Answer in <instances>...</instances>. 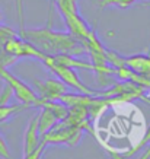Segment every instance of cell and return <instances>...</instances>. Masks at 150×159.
<instances>
[{
  "label": "cell",
  "mask_w": 150,
  "mask_h": 159,
  "mask_svg": "<svg viewBox=\"0 0 150 159\" xmlns=\"http://www.w3.org/2000/svg\"><path fill=\"white\" fill-rule=\"evenodd\" d=\"M19 37L48 56L67 54L73 57H79L86 54V50L80 44V41H77L68 31L67 32L54 31L50 28V25L42 28L24 29L19 32Z\"/></svg>",
  "instance_id": "1"
},
{
  "label": "cell",
  "mask_w": 150,
  "mask_h": 159,
  "mask_svg": "<svg viewBox=\"0 0 150 159\" xmlns=\"http://www.w3.org/2000/svg\"><path fill=\"white\" fill-rule=\"evenodd\" d=\"M41 63H42L44 66H47V67L50 69V72H53L54 76L57 77L58 80H61L66 86L73 88L76 92H80V93L98 97V91H93L90 88H87L86 85L80 80V77H79L77 72H76L74 69L63 66V64H60V63H55L53 60V57L48 56V54H47V57L44 58Z\"/></svg>",
  "instance_id": "2"
},
{
  "label": "cell",
  "mask_w": 150,
  "mask_h": 159,
  "mask_svg": "<svg viewBox=\"0 0 150 159\" xmlns=\"http://www.w3.org/2000/svg\"><path fill=\"white\" fill-rule=\"evenodd\" d=\"M0 77L5 80L6 85H9V88L12 89L13 97L24 105L37 107L39 108V105L42 104V101L39 99V97L37 95V92L29 86L26 82H24L22 79H19L18 76H15L13 73H10L6 67H0Z\"/></svg>",
  "instance_id": "3"
},
{
  "label": "cell",
  "mask_w": 150,
  "mask_h": 159,
  "mask_svg": "<svg viewBox=\"0 0 150 159\" xmlns=\"http://www.w3.org/2000/svg\"><path fill=\"white\" fill-rule=\"evenodd\" d=\"M82 127L76 125H63L57 123L41 137V142L45 145H64V146H76L83 137Z\"/></svg>",
  "instance_id": "4"
},
{
  "label": "cell",
  "mask_w": 150,
  "mask_h": 159,
  "mask_svg": "<svg viewBox=\"0 0 150 159\" xmlns=\"http://www.w3.org/2000/svg\"><path fill=\"white\" fill-rule=\"evenodd\" d=\"M67 105H64L60 101H42L38 111V129L39 136L42 137L47 131L57 124L60 120H63L67 116Z\"/></svg>",
  "instance_id": "5"
},
{
  "label": "cell",
  "mask_w": 150,
  "mask_h": 159,
  "mask_svg": "<svg viewBox=\"0 0 150 159\" xmlns=\"http://www.w3.org/2000/svg\"><path fill=\"white\" fill-rule=\"evenodd\" d=\"M2 50L7 53L9 56H13L15 58H35V60H39V61H42L44 58L47 57V54H44L42 51H39L37 47H34L31 43L28 41H25L24 38H20L19 35L18 37H15V38H10L7 39L5 44H3V47Z\"/></svg>",
  "instance_id": "6"
},
{
  "label": "cell",
  "mask_w": 150,
  "mask_h": 159,
  "mask_svg": "<svg viewBox=\"0 0 150 159\" xmlns=\"http://www.w3.org/2000/svg\"><path fill=\"white\" fill-rule=\"evenodd\" d=\"M35 92L41 101H60L61 97L67 92V86L57 77L45 79V80H34Z\"/></svg>",
  "instance_id": "7"
},
{
  "label": "cell",
  "mask_w": 150,
  "mask_h": 159,
  "mask_svg": "<svg viewBox=\"0 0 150 159\" xmlns=\"http://www.w3.org/2000/svg\"><path fill=\"white\" fill-rule=\"evenodd\" d=\"M41 145V136L38 129V111L31 116L24 133V155L32 152Z\"/></svg>",
  "instance_id": "8"
},
{
  "label": "cell",
  "mask_w": 150,
  "mask_h": 159,
  "mask_svg": "<svg viewBox=\"0 0 150 159\" xmlns=\"http://www.w3.org/2000/svg\"><path fill=\"white\" fill-rule=\"evenodd\" d=\"M139 2H147V0H96V5L99 9H107V7L127 9V7H131Z\"/></svg>",
  "instance_id": "9"
},
{
  "label": "cell",
  "mask_w": 150,
  "mask_h": 159,
  "mask_svg": "<svg viewBox=\"0 0 150 159\" xmlns=\"http://www.w3.org/2000/svg\"><path fill=\"white\" fill-rule=\"evenodd\" d=\"M28 108L29 107L24 105V104H19V105H9V104L0 105V124L7 121L9 118H12V117H15L16 114H19L20 111L28 110Z\"/></svg>",
  "instance_id": "10"
},
{
  "label": "cell",
  "mask_w": 150,
  "mask_h": 159,
  "mask_svg": "<svg viewBox=\"0 0 150 159\" xmlns=\"http://www.w3.org/2000/svg\"><path fill=\"white\" fill-rule=\"evenodd\" d=\"M16 6V15H18V22H19V32L25 29V15H24V0H15Z\"/></svg>",
  "instance_id": "11"
},
{
  "label": "cell",
  "mask_w": 150,
  "mask_h": 159,
  "mask_svg": "<svg viewBox=\"0 0 150 159\" xmlns=\"http://www.w3.org/2000/svg\"><path fill=\"white\" fill-rule=\"evenodd\" d=\"M16 61H19V60L15 58L13 56H9V54L5 53L3 50H0V67L9 69L10 66H13Z\"/></svg>",
  "instance_id": "12"
},
{
  "label": "cell",
  "mask_w": 150,
  "mask_h": 159,
  "mask_svg": "<svg viewBox=\"0 0 150 159\" xmlns=\"http://www.w3.org/2000/svg\"><path fill=\"white\" fill-rule=\"evenodd\" d=\"M45 149H47V145H45L44 142H41V145H39L37 149H34L32 152L24 155V158L22 159H41L42 158V155H44V152H45Z\"/></svg>",
  "instance_id": "13"
},
{
  "label": "cell",
  "mask_w": 150,
  "mask_h": 159,
  "mask_svg": "<svg viewBox=\"0 0 150 159\" xmlns=\"http://www.w3.org/2000/svg\"><path fill=\"white\" fill-rule=\"evenodd\" d=\"M13 97V93H12V89L9 88V85H5L3 89L0 91V105H6V104H9L10 98Z\"/></svg>",
  "instance_id": "14"
},
{
  "label": "cell",
  "mask_w": 150,
  "mask_h": 159,
  "mask_svg": "<svg viewBox=\"0 0 150 159\" xmlns=\"http://www.w3.org/2000/svg\"><path fill=\"white\" fill-rule=\"evenodd\" d=\"M9 156H10L9 148H7V145H6L5 139H3V137H2V134H0V158L9 159Z\"/></svg>",
  "instance_id": "15"
},
{
  "label": "cell",
  "mask_w": 150,
  "mask_h": 159,
  "mask_svg": "<svg viewBox=\"0 0 150 159\" xmlns=\"http://www.w3.org/2000/svg\"><path fill=\"white\" fill-rule=\"evenodd\" d=\"M104 148H105V150H107L108 158L109 159H128L127 155H122V153H120V152H117V150H114V149H109V148H107V146H104Z\"/></svg>",
  "instance_id": "16"
},
{
  "label": "cell",
  "mask_w": 150,
  "mask_h": 159,
  "mask_svg": "<svg viewBox=\"0 0 150 159\" xmlns=\"http://www.w3.org/2000/svg\"><path fill=\"white\" fill-rule=\"evenodd\" d=\"M139 159H150V143H149V146H147V149L140 155V158Z\"/></svg>",
  "instance_id": "17"
},
{
  "label": "cell",
  "mask_w": 150,
  "mask_h": 159,
  "mask_svg": "<svg viewBox=\"0 0 150 159\" xmlns=\"http://www.w3.org/2000/svg\"><path fill=\"white\" fill-rule=\"evenodd\" d=\"M2 22H3V12L0 10V25H2Z\"/></svg>",
  "instance_id": "18"
},
{
  "label": "cell",
  "mask_w": 150,
  "mask_h": 159,
  "mask_svg": "<svg viewBox=\"0 0 150 159\" xmlns=\"http://www.w3.org/2000/svg\"><path fill=\"white\" fill-rule=\"evenodd\" d=\"M92 2H93V3H95V5H96V0H92Z\"/></svg>",
  "instance_id": "19"
},
{
  "label": "cell",
  "mask_w": 150,
  "mask_h": 159,
  "mask_svg": "<svg viewBox=\"0 0 150 159\" xmlns=\"http://www.w3.org/2000/svg\"><path fill=\"white\" fill-rule=\"evenodd\" d=\"M149 54H150V51H149Z\"/></svg>",
  "instance_id": "20"
},
{
  "label": "cell",
  "mask_w": 150,
  "mask_h": 159,
  "mask_svg": "<svg viewBox=\"0 0 150 159\" xmlns=\"http://www.w3.org/2000/svg\"><path fill=\"white\" fill-rule=\"evenodd\" d=\"M76 2H77V0H76Z\"/></svg>",
  "instance_id": "21"
}]
</instances>
